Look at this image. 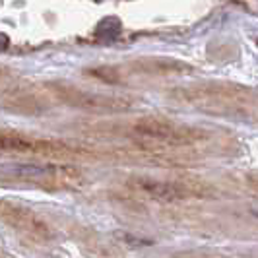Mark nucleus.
Here are the masks:
<instances>
[{
  "instance_id": "1",
  "label": "nucleus",
  "mask_w": 258,
  "mask_h": 258,
  "mask_svg": "<svg viewBox=\"0 0 258 258\" xmlns=\"http://www.w3.org/2000/svg\"><path fill=\"white\" fill-rule=\"evenodd\" d=\"M132 134L142 138V140H152L159 144H171V146H184V144H194L202 138H206V132L186 124H177L167 118L159 116H146L132 124Z\"/></svg>"
},
{
  "instance_id": "2",
  "label": "nucleus",
  "mask_w": 258,
  "mask_h": 258,
  "mask_svg": "<svg viewBox=\"0 0 258 258\" xmlns=\"http://www.w3.org/2000/svg\"><path fill=\"white\" fill-rule=\"evenodd\" d=\"M54 95L68 107L86 109V111H124L130 107L128 99L84 91L70 84H54Z\"/></svg>"
},
{
  "instance_id": "3",
  "label": "nucleus",
  "mask_w": 258,
  "mask_h": 258,
  "mask_svg": "<svg viewBox=\"0 0 258 258\" xmlns=\"http://www.w3.org/2000/svg\"><path fill=\"white\" fill-rule=\"evenodd\" d=\"M134 186L140 188L142 192L150 194L154 200H161V202H179V200H186V198H192V196H200V192L194 190L192 186L173 181L136 179Z\"/></svg>"
}]
</instances>
